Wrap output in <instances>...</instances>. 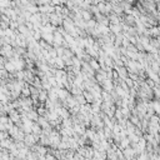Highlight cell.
Masks as SVG:
<instances>
[{"label":"cell","mask_w":160,"mask_h":160,"mask_svg":"<svg viewBox=\"0 0 160 160\" xmlns=\"http://www.w3.org/2000/svg\"><path fill=\"white\" fill-rule=\"evenodd\" d=\"M35 139H38V136H35V138H34V136H33V135H26L25 142H26V144H28V145H33V144H34V143L36 142Z\"/></svg>","instance_id":"6da1fadb"}]
</instances>
